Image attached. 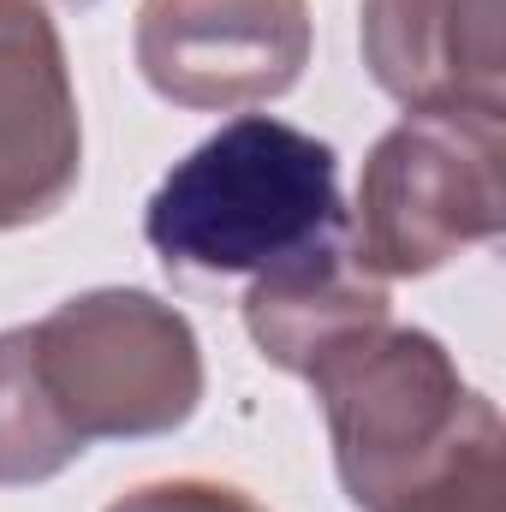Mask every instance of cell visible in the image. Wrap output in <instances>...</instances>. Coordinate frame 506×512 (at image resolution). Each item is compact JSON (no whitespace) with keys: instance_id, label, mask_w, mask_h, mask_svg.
Returning <instances> with one entry per match:
<instances>
[{"instance_id":"cell-1","label":"cell","mask_w":506,"mask_h":512,"mask_svg":"<svg viewBox=\"0 0 506 512\" xmlns=\"http://www.w3.org/2000/svg\"><path fill=\"white\" fill-rule=\"evenodd\" d=\"M346 227L340 155L316 131L239 114L167 167L143 209V239L173 274H262Z\"/></svg>"},{"instance_id":"cell-2","label":"cell","mask_w":506,"mask_h":512,"mask_svg":"<svg viewBox=\"0 0 506 512\" xmlns=\"http://www.w3.org/2000/svg\"><path fill=\"white\" fill-rule=\"evenodd\" d=\"M304 382L316 387L340 489L358 512H381L423 483L495 405L465 387L453 352L429 328H405L393 316L346 334L304 370Z\"/></svg>"},{"instance_id":"cell-3","label":"cell","mask_w":506,"mask_h":512,"mask_svg":"<svg viewBox=\"0 0 506 512\" xmlns=\"http://www.w3.org/2000/svg\"><path fill=\"white\" fill-rule=\"evenodd\" d=\"M36 370L84 447L173 435L203 405L197 328L143 286H96L30 322Z\"/></svg>"},{"instance_id":"cell-4","label":"cell","mask_w":506,"mask_h":512,"mask_svg":"<svg viewBox=\"0 0 506 512\" xmlns=\"http://www.w3.org/2000/svg\"><path fill=\"white\" fill-rule=\"evenodd\" d=\"M501 126L506 120L489 114H405L381 131L346 209L352 251L370 274H435L453 256L501 239Z\"/></svg>"},{"instance_id":"cell-5","label":"cell","mask_w":506,"mask_h":512,"mask_svg":"<svg viewBox=\"0 0 506 512\" xmlns=\"http://www.w3.org/2000/svg\"><path fill=\"white\" fill-rule=\"evenodd\" d=\"M310 48V0H143L131 30L143 84L191 114H245L286 96Z\"/></svg>"},{"instance_id":"cell-6","label":"cell","mask_w":506,"mask_h":512,"mask_svg":"<svg viewBox=\"0 0 506 512\" xmlns=\"http://www.w3.org/2000/svg\"><path fill=\"white\" fill-rule=\"evenodd\" d=\"M84 179V114L60 24L42 0H0V233L54 221Z\"/></svg>"},{"instance_id":"cell-7","label":"cell","mask_w":506,"mask_h":512,"mask_svg":"<svg viewBox=\"0 0 506 512\" xmlns=\"http://www.w3.org/2000/svg\"><path fill=\"white\" fill-rule=\"evenodd\" d=\"M358 42L405 114L506 120V0H364Z\"/></svg>"},{"instance_id":"cell-8","label":"cell","mask_w":506,"mask_h":512,"mask_svg":"<svg viewBox=\"0 0 506 512\" xmlns=\"http://www.w3.org/2000/svg\"><path fill=\"white\" fill-rule=\"evenodd\" d=\"M387 316H393L387 280L358 262L346 227L316 239L310 251L251 274V292H245V334L286 376H304L346 334L387 322Z\"/></svg>"},{"instance_id":"cell-9","label":"cell","mask_w":506,"mask_h":512,"mask_svg":"<svg viewBox=\"0 0 506 512\" xmlns=\"http://www.w3.org/2000/svg\"><path fill=\"white\" fill-rule=\"evenodd\" d=\"M90 447L72 435L60 405L48 399L30 328L0 334V489H36L78 465Z\"/></svg>"},{"instance_id":"cell-10","label":"cell","mask_w":506,"mask_h":512,"mask_svg":"<svg viewBox=\"0 0 506 512\" xmlns=\"http://www.w3.org/2000/svg\"><path fill=\"white\" fill-rule=\"evenodd\" d=\"M381 512H506V429L501 411L489 405L465 441L423 477L411 483L399 501H387Z\"/></svg>"},{"instance_id":"cell-11","label":"cell","mask_w":506,"mask_h":512,"mask_svg":"<svg viewBox=\"0 0 506 512\" xmlns=\"http://www.w3.org/2000/svg\"><path fill=\"white\" fill-rule=\"evenodd\" d=\"M108 512H268L256 495L233 489V483H215V477H161V483H143L120 495Z\"/></svg>"},{"instance_id":"cell-12","label":"cell","mask_w":506,"mask_h":512,"mask_svg":"<svg viewBox=\"0 0 506 512\" xmlns=\"http://www.w3.org/2000/svg\"><path fill=\"white\" fill-rule=\"evenodd\" d=\"M78 6H90V0H78Z\"/></svg>"}]
</instances>
